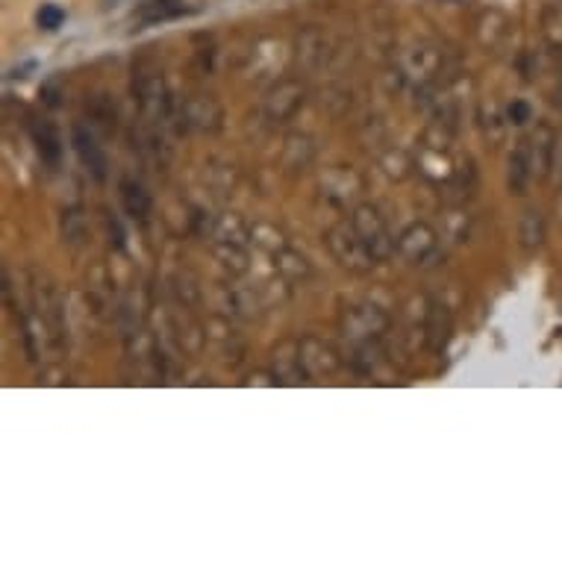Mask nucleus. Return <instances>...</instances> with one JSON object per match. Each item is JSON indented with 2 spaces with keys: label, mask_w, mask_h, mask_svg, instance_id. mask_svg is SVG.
Segmentation results:
<instances>
[{
  "label": "nucleus",
  "mask_w": 562,
  "mask_h": 562,
  "mask_svg": "<svg viewBox=\"0 0 562 562\" xmlns=\"http://www.w3.org/2000/svg\"><path fill=\"white\" fill-rule=\"evenodd\" d=\"M75 142H77V150H80V157H83V162H89V168L94 171V177H103V168H106V162H103V154L98 150V145H94V138L89 136L83 127H77Z\"/></svg>",
  "instance_id": "obj_1"
},
{
  "label": "nucleus",
  "mask_w": 562,
  "mask_h": 562,
  "mask_svg": "<svg viewBox=\"0 0 562 562\" xmlns=\"http://www.w3.org/2000/svg\"><path fill=\"white\" fill-rule=\"evenodd\" d=\"M38 24L45 30H56L63 27L65 24V12L56 7V3H47V7H42V12H38Z\"/></svg>",
  "instance_id": "obj_2"
},
{
  "label": "nucleus",
  "mask_w": 562,
  "mask_h": 562,
  "mask_svg": "<svg viewBox=\"0 0 562 562\" xmlns=\"http://www.w3.org/2000/svg\"><path fill=\"white\" fill-rule=\"evenodd\" d=\"M530 110H527L525 103H516V106H509V119H516V124H525Z\"/></svg>",
  "instance_id": "obj_3"
}]
</instances>
